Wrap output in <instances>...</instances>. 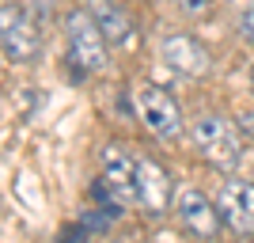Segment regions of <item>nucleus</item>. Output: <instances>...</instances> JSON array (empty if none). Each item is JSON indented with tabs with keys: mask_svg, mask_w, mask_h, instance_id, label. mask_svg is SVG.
Returning <instances> with one entry per match:
<instances>
[{
	"mask_svg": "<svg viewBox=\"0 0 254 243\" xmlns=\"http://www.w3.org/2000/svg\"><path fill=\"white\" fill-rule=\"evenodd\" d=\"M190 141H193V148L201 152L205 163H212V167H220V171H235L239 160H243V137H239V129L220 114L193 118Z\"/></svg>",
	"mask_w": 254,
	"mask_h": 243,
	"instance_id": "1",
	"label": "nucleus"
},
{
	"mask_svg": "<svg viewBox=\"0 0 254 243\" xmlns=\"http://www.w3.org/2000/svg\"><path fill=\"white\" fill-rule=\"evenodd\" d=\"M224 224L239 236H254V182L251 179H228L216 198Z\"/></svg>",
	"mask_w": 254,
	"mask_h": 243,
	"instance_id": "7",
	"label": "nucleus"
},
{
	"mask_svg": "<svg viewBox=\"0 0 254 243\" xmlns=\"http://www.w3.org/2000/svg\"><path fill=\"white\" fill-rule=\"evenodd\" d=\"M99 179L106 182V190L114 194V201L122 209H133L140 205V194H137V156H129L126 148L110 145L103 152V175Z\"/></svg>",
	"mask_w": 254,
	"mask_h": 243,
	"instance_id": "6",
	"label": "nucleus"
},
{
	"mask_svg": "<svg viewBox=\"0 0 254 243\" xmlns=\"http://www.w3.org/2000/svg\"><path fill=\"white\" fill-rule=\"evenodd\" d=\"M0 50L15 65H31L42 53V34L34 27L31 11L19 4H0Z\"/></svg>",
	"mask_w": 254,
	"mask_h": 243,
	"instance_id": "3",
	"label": "nucleus"
},
{
	"mask_svg": "<svg viewBox=\"0 0 254 243\" xmlns=\"http://www.w3.org/2000/svg\"><path fill=\"white\" fill-rule=\"evenodd\" d=\"M251 87H254V69H251Z\"/></svg>",
	"mask_w": 254,
	"mask_h": 243,
	"instance_id": "13",
	"label": "nucleus"
},
{
	"mask_svg": "<svg viewBox=\"0 0 254 243\" xmlns=\"http://www.w3.org/2000/svg\"><path fill=\"white\" fill-rule=\"evenodd\" d=\"M64 38H68V53L84 73H103L106 69V34L99 31V23L91 19L87 8H72L64 15Z\"/></svg>",
	"mask_w": 254,
	"mask_h": 243,
	"instance_id": "2",
	"label": "nucleus"
},
{
	"mask_svg": "<svg viewBox=\"0 0 254 243\" xmlns=\"http://www.w3.org/2000/svg\"><path fill=\"white\" fill-rule=\"evenodd\" d=\"M175 213H179V224L186 228L190 236H197V240H212V236L220 232V209H216V201H209L201 190H193V186H182L179 194H175Z\"/></svg>",
	"mask_w": 254,
	"mask_h": 243,
	"instance_id": "5",
	"label": "nucleus"
},
{
	"mask_svg": "<svg viewBox=\"0 0 254 243\" xmlns=\"http://www.w3.org/2000/svg\"><path fill=\"white\" fill-rule=\"evenodd\" d=\"M239 34H243L247 42H254V0L239 11Z\"/></svg>",
	"mask_w": 254,
	"mask_h": 243,
	"instance_id": "11",
	"label": "nucleus"
},
{
	"mask_svg": "<svg viewBox=\"0 0 254 243\" xmlns=\"http://www.w3.org/2000/svg\"><path fill=\"white\" fill-rule=\"evenodd\" d=\"M159 57L182 76H205L212 69V57L193 34H167L159 42Z\"/></svg>",
	"mask_w": 254,
	"mask_h": 243,
	"instance_id": "8",
	"label": "nucleus"
},
{
	"mask_svg": "<svg viewBox=\"0 0 254 243\" xmlns=\"http://www.w3.org/2000/svg\"><path fill=\"white\" fill-rule=\"evenodd\" d=\"M133 114L140 118V126L156 133V137H179L182 129V110H179V99L171 95L167 87L159 84H140L133 91Z\"/></svg>",
	"mask_w": 254,
	"mask_h": 243,
	"instance_id": "4",
	"label": "nucleus"
},
{
	"mask_svg": "<svg viewBox=\"0 0 254 243\" xmlns=\"http://www.w3.org/2000/svg\"><path fill=\"white\" fill-rule=\"evenodd\" d=\"M87 11H91V19L99 23V31L106 34L110 46L126 50V46L137 42V27H133V19H129V11L118 8L114 0H87Z\"/></svg>",
	"mask_w": 254,
	"mask_h": 243,
	"instance_id": "10",
	"label": "nucleus"
},
{
	"mask_svg": "<svg viewBox=\"0 0 254 243\" xmlns=\"http://www.w3.org/2000/svg\"><path fill=\"white\" fill-rule=\"evenodd\" d=\"M175 4H179L186 15H205V11L212 8V0H175Z\"/></svg>",
	"mask_w": 254,
	"mask_h": 243,
	"instance_id": "12",
	"label": "nucleus"
},
{
	"mask_svg": "<svg viewBox=\"0 0 254 243\" xmlns=\"http://www.w3.org/2000/svg\"><path fill=\"white\" fill-rule=\"evenodd\" d=\"M137 194H140V205H144L148 217H159V213L175 201L167 171L159 167L156 160H148V156H137Z\"/></svg>",
	"mask_w": 254,
	"mask_h": 243,
	"instance_id": "9",
	"label": "nucleus"
}]
</instances>
